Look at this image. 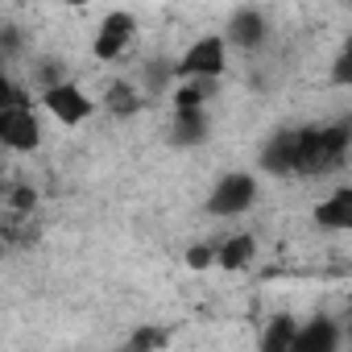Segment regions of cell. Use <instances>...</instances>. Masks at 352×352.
<instances>
[{
  "instance_id": "30bf717a",
  "label": "cell",
  "mask_w": 352,
  "mask_h": 352,
  "mask_svg": "<svg viewBox=\"0 0 352 352\" xmlns=\"http://www.w3.org/2000/svg\"><path fill=\"white\" fill-rule=\"evenodd\" d=\"M340 348V327L331 319H307L294 331L290 352H336Z\"/></svg>"
},
{
  "instance_id": "ba28073f",
  "label": "cell",
  "mask_w": 352,
  "mask_h": 352,
  "mask_svg": "<svg viewBox=\"0 0 352 352\" xmlns=\"http://www.w3.org/2000/svg\"><path fill=\"white\" fill-rule=\"evenodd\" d=\"M294 166H298V129H282V133H274L270 141H265V149H261V170L265 174H294Z\"/></svg>"
},
{
  "instance_id": "7c38bea8",
  "label": "cell",
  "mask_w": 352,
  "mask_h": 352,
  "mask_svg": "<svg viewBox=\"0 0 352 352\" xmlns=\"http://www.w3.org/2000/svg\"><path fill=\"white\" fill-rule=\"evenodd\" d=\"M253 257H257V241H253L249 232H236V236H228L224 245H216V261H212V265H220L224 274H241V270L253 265Z\"/></svg>"
},
{
  "instance_id": "ffe728a7",
  "label": "cell",
  "mask_w": 352,
  "mask_h": 352,
  "mask_svg": "<svg viewBox=\"0 0 352 352\" xmlns=\"http://www.w3.org/2000/svg\"><path fill=\"white\" fill-rule=\"evenodd\" d=\"M348 79H352V54L340 50V58H336V83H348Z\"/></svg>"
},
{
  "instance_id": "52a82bcc",
  "label": "cell",
  "mask_w": 352,
  "mask_h": 352,
  "mask_svg": "<svg viewBox=\"0 0 352 352\" xmlns=\"http://www.w3.org/2000/svg\"><path fill=\"white\" fill-rule=\"evenodd\" d=\"M212 137V120H208V108H174V120H170V145L179 149H195Z\"/></svg>"
},
{
  "instance_id": "6da1fadb",
  "label": "cell",
  "mask_w": 352,
  "mask_h": 352,
  "mask_svg": "<svg viewBox=\"0 0 352 352\" xmlns=\"http://www.w3.org/2000/svg\"><path fill=\"white\" fill-rule=\"evenodd\" d=\"M348 157V124H311L298 129V166L294 174H331Z\"/></svg>"
},
{
  "instance_id": "8fae6325",
  "label": "cell",
  "mask_w": 352,
  "mask_h": 352,
  "mask_svg": "<svg viewBox=\"0 0 352 352\" xmlns=\"http://www.w3.org/2000/svg\"><path fill=\"white\" fill-rule=\"evenodd\" d=\"M315 224H319V228H331V232L352 228V187H336L327 199H319Z\"/></svg>"
},
{
  "instance_id": "e0dca14e",
  "label": "cell",
  "mask_w": 352,
  "mask_h": 352,
  "mask_svg": "<svg viewBox=\"0 0 352 352\" xmlns=\"http://www.w3.org/2000/svg\"><path fill=\"white\" fill-rule=\"evenodd\" d=\"M170 336L166 331H157V327H137L133 336H129V348H162Z\"/></svg>"
},
{
  "instance_id": "7a4b0ae2",
  "label": "cell",
  "mask_w": 352,
  "mask_h": 352,
  "mask_svg": "<svg viewBox=\"0 0 352 352\" xmlns=\"http://www.w3.org/2000/svg\"><path fill=\"white\" fill-rule=\"evenodd\" d=\"M224 71H228V42H224V34L195 38L179 54V63L170 67L174 79H224Z\"/></svg>"
},
{
  "instance_id": "3957f363",
  "label": "cell",
  "mask_w": 352,
  "mask_h": 352,
  "mask_svg": "<svg viewBox=\"0 0 352 352\" xmlns=\"http://www.w3.org/2000/svg\"><path fill=\"white\" fill-rule=\"evenodd\" d=\"M42 108H46L63 129H75V124L91 120L96 100H91L79 83H71V79H54V83L42 87Z\"/></svg>"
},
{
  "instance_id": "4fadbf2b",
  "label": "cell",
  "mask_w": 352,
  "mask_h": 352,
  "mask_svg": "<svg viewBox=\"0 0 352 352\" xmlns=\"http://www.w3.org/2000/svg\"><path fill=\"white\" fill-rule=\"evenodd\" d=\"M216 83L220 79H179L174 87V108H208V100L216 96Z\"/></svg>"
},
{
  "instance_id": "5b68a950",
  "label": "cell",
  "mask_w": 352,
  "mask_h": 352,
  "mask_svg": "<svg viewBox=\"0 0 352 352\" xmlns=\"http://www.w3.org/2000/svg\"><path fill=\"white\" fill-rule=\"evenodd\" d=\"M0 145L13 153H34L42 145V120L30 108V100H17L13 108L0 112Z\"/></svg>"
},
{
  "instance_id": "5bb4252c",
  "label": "cell",
  "mask_w": 352,
  "mask_h": 352,
  "mask_svg": "<svg viewBox=\"0 0 352 352\" xmlns=\"http://www.w3.org/2000/svg\"><path fill=\"white\" fill-rule=\"evenodd\" d=\"M294 331H298V319L290 315H274L261 331V352H290L294 344Z\"/></svg>"
},
{
  "instance_id": "9a60e30c",
  "label": "cell",
  "mask_w": 352,
  "mask_h": 352,
  "mask_svg": "<svg viewBox=\"0 0 352 352\" xmlns=\"http://www.w3.org/2000/svg\"><path fill=\"white\" fill-rule=\"evenodd\" d=\"M104 108L112 112V116H120V120H129L137 108H141V96H137V87L133 83H108V91H104Z\"/></svg>"
},
{
  "instance_id": "7402d4cb",
  "label": "cell",
  "mask_w": 352,
  "mask_h": 352,
  "mask_svg": "<svg viewBox=\"0 0 352 352\" xmlns=\"http://www.w3.org/2000/svg\"><path fill=\"white\" fill-rule=\"evenodd\" d=\"M50 5H63V9H87L91 0H50Z\"/></svg>"
},
{
  "instance_id": "8992f818",
  "label": "cell",
  "mask_w": 352,
  "mask_h": 352,
  "mask_svg": "<svg viewBox=\"0 0 352 352\" xmlns=\"http://www.w3.org/2000/svg\"><path fill=\"white\" fill-rule=\"evenodd\" d=\"M133 38H137V17L133 13H108L104 21H100V30H96V38H91V54L100 58V63H116L129 46H133Z\"/></svg>"
},
{
  "instance_id": "ac0fdd59",
  "label": "cell",
  "mask_w": 352,
  "mask_h": 352,
  "mask_svg": "<svg viewBox=\"0 0 352 352\" xmlns=\"http://www.w3.org/2000/svg\"><path fill=\"white\" fill-rule=\"evenodd\" d=\"M17 100H25V91H21V87H17V83L5 75V71H0V112H5V108H13Z\"/></svg>"
},
{
  "instance_id": "44dd1931",
  "label": "cell",
  "mask_w": 352,
  "mask_h": 352,
  "mask_svg": "<svg viewBox=\"0 0 352 352\" xmlns=\"http://www.w3.org/2000/svg\"><path fill=\"white\" fill-rule=\"evenodd\" d=\"M21 46V34L17 30H0V54H5V50H17Z\"/></svg>"
},
{
  "instance_id": "d6986e66",
  "label": "cell",
  "mask_w": 352,
  "mask_h": 352,
  "mask_svg": "<svg viewBox=\"0 0 352 352\" xmlns=\"http://www.w3.org/2000/svg\"><path fill=\"white\" fill-rule=\"evenodd\" d=\"M212 261H216V249H212V245H195V249L187 253V265H191V270H208Z\"/></svg>"
},
{
  "instance_id": "9c48e42d",
  "label": "cell",
  "mask_w": 352,
  "mask_h": 352,
  "mask_svg": "<svg viewBox=\"0 0 352 352\" xmlns=\"http://www.w3.org/2000/svg\"><path fill=\"white\" fill-rule=\"evenodd\" d=\"M270 34V21L257 13V9H236L228 17V30H224V42L236 46V50H257Z\"/></svg>"
},
{
  "instance_id": "603a6c76",
  "label": "cell",
  "mask_w": 352,
  "mask_h": 352,
  "mask_svg": "<svg viewBox=\"0 0 352 352\" xmlns=\"http://www.w3.org/2000/svg\"><path fill=\"white\" fill-rule=\"evenodd\" d=\"M0 208H5V170H0Z\"/></svg>"
},
{
  "instance_id": "2e32d148",
  "label": "cell",
  "mask_w": 352,
  "mask_h": 352,
  "mask_svg": "<svg viewBox=\"0 0 352 352\" xmlns=\"http://www.w3.org/2000/svg\"><path fill=\"white\" fill-rule=\"evenodd\" d=\"M5 204L25 220V216L34 212V204H38V191H34V187H25V183H21V187H9V183H5Z\"/></svg>"
},
{
  "instance_id": "277c9868",
  "label": "cell",
  "mask_w": 352,
  "mask_h": 352,
  "mask_svg": "<svg viewBox=\"0 0 352 352\" xmlns=\"http://www.w3.org/2000/svg\"><path fill=\"white\" fill-rule=\"evenodd\" d=\"M253 204H257V179H253V174H245V170L224 174V179L212 187V195H208V212L212 216H224V220L245 216Z\"/></svg>"
}]
</instances>
